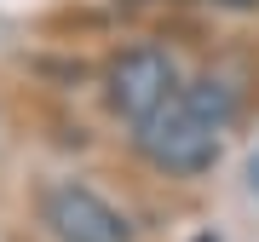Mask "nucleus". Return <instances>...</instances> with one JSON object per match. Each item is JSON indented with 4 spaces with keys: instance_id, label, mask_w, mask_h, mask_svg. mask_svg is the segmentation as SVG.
<instances>
[{
    "instance_id": "1",
    "label": "nucleus",
    "mask_w": 259,
    "mask_h": 242,
    "mask_svg": "<svg viewBox=\"0 0 259 242\" xmlns=\"http://www.w3.org/2000/svg\"><path fill=\"white\" fill-rule=\"evenodd\" d=\"M236 115V93L219 81V75H196V81H179V93L161 104L150 121H139L133 144L150 168L161 173H179V179H196L219 162V144H225V127Z\"/></svg>"
},
{
    "instance_id": "2",
    "label": "nucleus",
    "mask_w": 259,
    "mask_h": 242,
    "mask_svg": "<svg viewBox=\"0 0 259 242\" xmlns=\"http://www.w3.org/2000/svg\"><path fill=\"white\" fill-rule=\"evenodd\" d=\"M179 93V64L167 58L161 47H127L110 58L104 69V104L121 115V121H150L167 98Z\"/></svg>"
},
{
    "instance_id": "3",
    "label": "nucleus",
    "mask_w": 259,
    "mask_h": 242,
    "mask_svg": "<svg viewBox=\"0 0 259 242\" xmlns=\"http://www.w3.org/2000/svg\"><path fill=\"white\" fill-rule=\"evenodd\" d=\"M40 225L58 242H133V219L115 202H104L93 185H75V179L40 196Z\"/></svg>"
},
{
    "instance_id": "4",
    "label": "nucleus",
    "mask_w": 259,
    "mask_h": 242,
    "mask_svg": "<svg viewBox=\"0 0 259 242\" xmlns=\"http://www.w3.org/2000/svg\"><path fill=\"white\" fill-rule=\"evenodd\" d=\"M213 6H225V12H253L259 0H213Z\"/></svg>"
},
{
    "instance_id": "5",
    "label": "nucleus",
    "mask_w": 259,
    "mask_h": 242,
    "mask_svg": "<svg viewBox=\"0 0 259 242\" xmlns=\"http://www.w3.org/2000/svg\"><path fill=\"white\" fill-rule=\"evenodd\" d=\"M248 173H253V185H259V156H253V168H248Z\"/></svg>"
},
{
    "instance_id": "6",
    "label": "nucleus",
    "mask_w": 259,
    "mask_h": 242,
    "mask_svg": "<svg viewBox=\"0 0 259 242\" xmlns=\"http://www.w3.org/2000/svg\"><path fill=\"white\" fill-rule=\"evenodd\" d=\"M202 242H213V236H202Z\"/></svg>"
}]
</instances>
